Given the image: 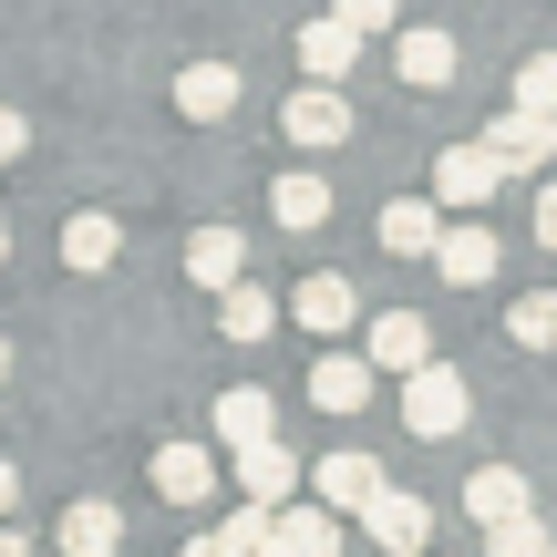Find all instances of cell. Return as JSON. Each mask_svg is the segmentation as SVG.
<instances>
[{
  "label": "cell",
  "mask_w": 557,
  "mask_h": 557,
  "mask_svg": "<svg viewBox=\"0 0 557 557\" xmlns=\"http://www.w3.org/2000/svg\"><path fill=\"white\" fill-rule=\"evenodd\" d=\"M403 423H413L423 444H444V434L475 423V393H465L455 361H413V372H403Z\"/></svg>",
  "instance_id": "obj_1"
},
{
  "label": "cell",
  "mask_w": 557,
  "mask_h": 557,
  "mask_svg": "<svg viewBox=\"0 0 557 557\" xmlns=\"http://www.w3.org/2000/svg\"><path fill=\"white\" fill-rule=\"evenodd\" d=\"M248 557H341V517L331 506H259V527H248Z\"/></svg>",
  "instance_id": "obj_2"
},
{
  "label": "cell",
  "mask_w": 557,
  "mask_h": 557,
  "mask_svg": "<svg viewBox=\"0 0 557 557\" xmlns=\"http://www.w3.org/2000/svg\"><path fill=\"white\" fill-rule=\"evenodd\" d=\"M299 485H310L320 506H331V517H361V506L382 496V455H361V444H341V455H320V465H299Z\"/></svg>",
  "instance_id": "obj_3"
},
{
  "label": "cell",
  "mask_w": 557,
  "mask_h": 557,
  "mask_svg": "<svg viewBox=\"0 0 557 557\" xmlns=\"http://www.w3.org/2000/svg\"><path fill=\"white\" fill-rule=\"evenodd\" d=\"M278 135L310 145V156H331V145L351 135V94H341V83H299V94L278 103Z\"/></svg>",
  "instance_id": "obj_4"
},
{
  "label": "cell",
  "mask_w": 557,
  "mask_h": 557,
  "mask_svg": "<svg viewBox=\"0 0 557 557\" xmlns=\"http://www.w3.org/2000/svg\"><path fill=\"white\" fill-rule=\"evenodd\" d=\"M423 259L455 278V289H485L496 259H506V238H496V227H475V218H455V227H434V248H423Z\"/></svg>",
  "instance_id": "obj_5"
},
{
  "label": "cell",
  "mask_w": 557,
  "mask_h": 557,
  "mask_svg": "<svg viewBox=\"0 0 557 557\" xmlns=\"http://www.w3.org/2000/svg\"><path fill=\"white\" fill-rule=\"evenodd\" d=\"M361 527H372V547H393V557H423V547H434V506L403 496V485H382V496L361 506Z\"/></svg>",
  "instance_id": "obj_6"
},
{
  "label": "cell",
  "mask_w": 557,
  "mask_h": 557,
  "mask_svg": "<svg viewBox=\"0 0 557 557\" xmlns=\"http://www.w3.org/2000/svg\"><path fill=\"white\" fill-rule=\"evenodd\" d=\"M475 145L506 165V176H517V165H557V114H517V103H506V114L485 124Z\"/></svg>",
  "instance_id": "obj_7"
},
{
  "label": "cell",
  "mask_w": 557,
  "mask_h": 557,
  "mask_svg": "<svg viewBox=\"0 0 557 557\" xmlns=\"http://www.w3.org/2000/svg\"><path fill=\"white\" fill-rule=\"evenodd\" d=\"M289 496H299V455H289V434L238 444V506H289Z\"/></svg>",
  "instance_id": "obj_8"
},
{
  "label": "cell",
  "mask_w": 557,
  "mask_h": 557,
  "mask_svg": "<svg viewBox=\"0 0 557 557\" xmlns=\"http://www.w3.org/2000/svg\"><path fill=\"white\" fill-rule=\"evenodd\" d=\"M207 434H218L227 455H238V444H269V434H278V403L259 393V382H227V393L207 403Z\"/></svg>",
  "instance_id": "obj_9"
},
{
  "label": "cell",
  "mask_w": 557,
  "mask_h": 557,
  "mask_svg": "<svg viewBox=\"0 0 557 557\" xmlns=\"http://www.w3.org/2000/svg\"><path fill=\"white\" fill-rule=\"evenodd\" d=\"M455 506H465L475 527H496V517H527V506H537V485H527L517 465H475V475L455 485Z\"/></svg>",
  "instance_id": "obj_10"
},
{
  "label": "cell",
  "mask_w": 557,
  "mask_h": 557,
  "mask_svg": "<svg viewBox=\"0 0 557 557\" xmlns=\"http://www.w3.org/2000/svg\"><path fill=\"white\" fill-rule=\"evenodd\" d=\"M496 186H506V165L485 156V145H444V156H434V197L444 207H485Z\"/></svg>",
  "instance_id": "obj_11"
},
{
  "label": "cell",
  "mask_w": 557,
  "mask_h": 557,
  "mask_svg": "<svg viewBox=\"0 0 557 557\" xmlns=\"http://www.w3.org/2000/svg\"><path fill=\"white\" fill-rule=\"evenodd\" d=\"M218 455H207V444H156V496L165 506H207V496H218Z\"/></svg>",
  "instance_id": "obj_12"
},
{
  "label": "cell",
  "mask_w": 557,
  "mask_h": 557,
  "mask_svg": "<svg viewBox=\"0 0 557 557\" xmlns=\"http://www.w3.org/2000/svg\"><path fill=\"white\" fill-rule=\"evenodd\" d=\"M176 114L186 124H227L238 114V62H186L176 73Z\"/></svg>",
  "instance_id": "obj_13"
},
{
  "label": "cell",
  "mask_w": 557,
  "mask_h": 557,
  "mask_svg": "<svg viewBox=\"0 0 557 557\" xmlns=\"http://www.w3.org/2000/svg\"><path fill=\"white\" fill-rule=\"evenodd\" d=\"M289 320H299V331H351V320H361V289L341 269H320V278H299V289H289Z\"/></svg>",
  "instance_id": "obj_14"
},
{
  "label": "cell",
  "mask_w": 557,
  "mask_h": 557,
  "mask_svg": "<svg viewBox=\"0 0 557 557\" xmlns=\"http://www.w3.org/2000/svg\"><path fill=\"white\" fill-rule=\"evenodd\" d=\"M289 52H299V73H310V83H351V62H361V32H341V21L320 11V21H299V41H289Z\"/></svg>",
  "instance_id": "obj_15"
},
{
  "label": "cell",
  "mask_w": 557,
  "mask_h": 557,
  "mask_svg": "<svg viewBox=\"0 0 557 557\" xmlns=\"http://www.w3.org/2000/svg\"><path fill=\"white\" fill-rule=\"evenodd\" d=\"M455 62H465L455 32H403V41H393V73L413 83V94H444V83H455Z\"/></svg>",
  "instance_id": "obj_16"
},
{
  "label": "cell",
  "mask_w": 557,
  "mask_h": 557,
  "mask_svg": "<svg viewBox=\"0 0 557 557\" xmlns=\"http://www.w3.org/2000/svg\"><path fill=\"white\" fill-rule=\"evenodd\" d=\"M310 403H320V413H361V403H372V361H361V351H320Z\"/></svg>",
  "instance_id": "obj_17"
},
{
  "label": "cell",
  "mask_w": 557,
  "mask_h": 557,
  "mask_svg": "<svg viewBox=\"0 0 557 557\" xmlns=\"http://www.w3.org/2000/svg\"><path fill=\"white\" fill-rule=\"evenodd\" d=\"M413 361H434L423 310H382V320H372V372H413Z\"/></svg>",
  "instance_id": "obj_18"
},
{
  "label": "cell",
  "mask_w": 557,
  "mask_h": 557,
  "mask_svg": "<svg viewBox=\"0 0 557 557\" xmlns=\"http://www.w3.org/2000/svg\"><path fill=\"white\" fill-rule=\"evenodd\" d=\"M52 537H62V557H114V547H124V517H114L103 496H83V506H62Z\"/></svg>",
  "instance_id": "obj_19"
},
{
  "label": "cell",
  "mask_w": 557,
  "mask_h": 557,
  "mask_svg": "<svg viewBox=\"0 0 557 557\" xmlns=\"http://www.w3.org/2000/svg\"><path fill=\"white\" fill-rule=\"evenodd\" d=\"M269 331H278V299L248 289V278H227V289H218V341H238V351H248V341H269Z\"/></svg>",
  "instance_id": "obj_20"
},
{
  "label": "cell",
  "mask_w": 557,
  "mask_h": 557,
  "mask_svg": "<svg viewBox=\"0 0 557 557\" xmlns=\"http://www.w3.org/2000/svg\"><path fill=\"white\" fill-rule=\"evenodd\" d=\"M238 269H248V238H238V227H197V238H186V278H197V289H227Z\"/></svg>",
  "instance_id": "obj_21"
},
{
  "label": "cell",
  "mask_w": 557,
  "mask_h": 557,
  "mask_svg": "<svg viewBox=\"0 0 557 557\" xmlns=\"http://www.w3.org/2000/svg\"><path fill=\"white\" fill-rule=\"evenodd\" d=\"M269 218H278V227H320V218H331V176H310V165H289V176L269 186Z\"/></svg>",
  "instance_id": "obj_22"
},
{
  "label": "cell",
  "mask_w": 557,
  "mask_h": 557,
  "mask_svg": "<svg viewBox=\"0 0 557 557\" xmlns=\"http://www.w3.org/2000/svg\"><path fill=\"white\" fill-rule=\"evenodd\" d=\"M434 227H444V207L403 197V207H382V218H372V238L393 248V259H423V248H434Z\"/></svg>",
  "instance_id": "obj_23"
},
{
  "label": "cell",
  "mask_w": 557,
  "mask_h": 557,
  "mask_svg": "<svg viewBox=\"0 0 557 557\" xmlns=\"http://www.w3.org/2000/svg\"><path fill=\"white\" fill-rule=\"evenodd\" d=\"M114 248H124V227L103 218V207H83V218L62 227V259H73V269H114Z\"/></svg>",
  "instance_id": "obj_24"
},
{
  "label": "cell",
  "mask_w": 557,
  "mask_h": 557,
  "mask_svg": "<svg viewBox=\"0 0 557 557\" xmlns=\"http://www.w3.org/2000/svg\"><path fill=\"white\" fill-rule=\"evenodd\" d=\"M506 341H517V351H557V299H547V289H527L517 310H506Z\"/></svg>",
  "instance_id": "obj_25"
},
{
  "label": "cell",
  "mask_w": 557,
  "mask_h": 557,
  "mask_svg": "<svg viewBox=\"0 0 557 557\" xmlns=\"http://www.w3.org/2000/svg\"><path fill=\"white\" fill-rule=\"evenodd\" d=\"M517 114H557V52H527L517 62Z\"/></svg>",
  "instance_id": "obj_26"
},
{
  "label": "cell",
  "mask_w": 557,
  "mask_h": 557,
  "mask_svg": "<svg viewBox=\"0 0 557 557\" xmlns=\"http://www.w3.org/2000/svg\"><path fill=\"white\" fill-rule=\"evenodd\" d=\"M537 547H547L537 506H527V517H496V527H485V557H537Z\"/></svg>",
  "instance_id": "obj_27"
},
{
  "label": "cell",
  "mask_w": 557,
  "mask_h": 557,
  "mask_svg": "<svg viewBox=\"0 0 557 557\" xmlns=\"http://www.w3.org/2000/svg\"><path fill=\"white\" fill-rule=\"evenodd\" d=\"M248 527H259V506H227V527L186 537V557H248Z\"/></svg>",
  "instance_id": "obj_28"
},
{
  "label": "cell",
  "mask_w": 557,
  "mask_h": 557,
  "mask_svg": "<svg viewBox=\"0 0 557 557\" xmlns=\"http://www.w3.org/2000/svg\"><path fill=\"white\" fill-rule=\"evenodd\" d=\"M331 21L372 41V32H393V21H403V0H331Z\"/></svg>",
  "instance_id": "obj_29"
},
{
  "label": "cell",
  "mask_w": 557,
  "mask_h": 557,
  "mask_svg": "<svg viewBox=\"0 0 557 557\" xmlns=\"http://www.w3.org/2000/svg\"><path fill=\"white\" fill-rule=\"evenodd\" d=\"M21 145H32V124H21V114H11V103H0V165H11V156H21Z\"/></svg>",
  "instance_id": "obj_30"
},
{
  "label": "cell",
  "mask_w": 557,
  "mask_h": 557,
  "mask_svg": "<svg viewBox=\"0 0 557 557\" xmlns=\"http://www.w3.org/2000/svg\"><path fill=\"white\" fill-rule=\"evenodd\" d=\"M537 248H557V176H547V197H537Z\"/></svg>",
  "instance_id": "obj_31"
},
{
  "label": "cell",
  "mask_w": 557,
  "mask_h": 557,
  "mask_svg": "<svg viewBox=\"0 0 557 557\" xmlns=\"http://www.w3.org/2000/svg\"><path fill=\"white\" fill-rule=\"evenodd\" d=\"M11 506H21V465L0 455V517H11Z\"/></svg>",
  "instance_id": "obj_32"
},
{
  "label": "cell",
  "mask_w": 557,
  "mask_h": 557,
  "mask_svg": "<svg viewBox=\"0 0 557 557\" xmlns=\"http://www.w3.org/2000/svg\"><path fill=\"white\" fill-rule=\"evenodd\" d=\"M0 557H32V537H11V527H0Z\"/></svg>",
  "instance_id": "obj_33"
},
{
  "label": "cell",
  "mask_w": 557,
  "mask_h": 557,
  "mask_svg": "<svg viewBox=\"0 0 557 557\" xmlns=\"http://www.w3.org/2000/svg\"><path fill=\"white\" fill-rule=\"evenodd\" d=\"M0 382H11V341H0Z\"/></svg>",
  "instance_id": "obj_34"
},
{
  "label": "cell",
  "mask_w": 557,
  "mask_h": 557,
  "mask_svg": "<svg viewBox=\"0 0 557 557\" xmlns=\"http://www.w3.org/2000/svg\"><path fill=\"white\" fill-rule=\"evenodd\" d=\"M0 259H11V227H0Z\"/></svg>",
  "instance_id": "obj_35"
},
{
  "label": "cell",
  "mask_w": 557,
  "mask_h": 557,
  "mask_svg": "<svg viewBox=\"0 0 557 557\" xmlns=\"http://www.w3.org/2000/svg\"><path fill=\"white\" fill-rule=\"evenodd\" d=\"M537 557H557V537H547V547H537Z\"/></svg>",
  "instance_id": "obj_36"
},
{
  "label": "cell",
  "mask_w": 557,
  "mask_h": 557,
  "mask_svg": "<svg viewBox=\"0 0 557 557\" xmlns=\"http://www.w3.org/2000/svg\"><path fill=\"white\" fill-rule=\"evenodd\" d=\"M547 299H557V289H547Z\"/></svg>",
  "instance_id": "obj_37"
}]
</instances>
